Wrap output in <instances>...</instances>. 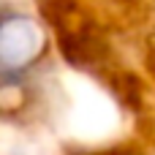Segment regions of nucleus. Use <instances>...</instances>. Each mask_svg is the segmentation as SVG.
<instances>
[{
	"label": "nucleus",
	"instance_id": "f257e3e1",
	"mask_svg": "<svg viewBox=\"0 0 155 155\" xmlns=\"http://www.w3.org/2000/svg\"><path fill=\"white\" fill-rule=\"evenodd\" d=\"M44 27L22 8L0 5V84H11L41 60Z\"/></svg>",
	"mask_w": 155,
	"mask_h": 155
}]
</instances>
